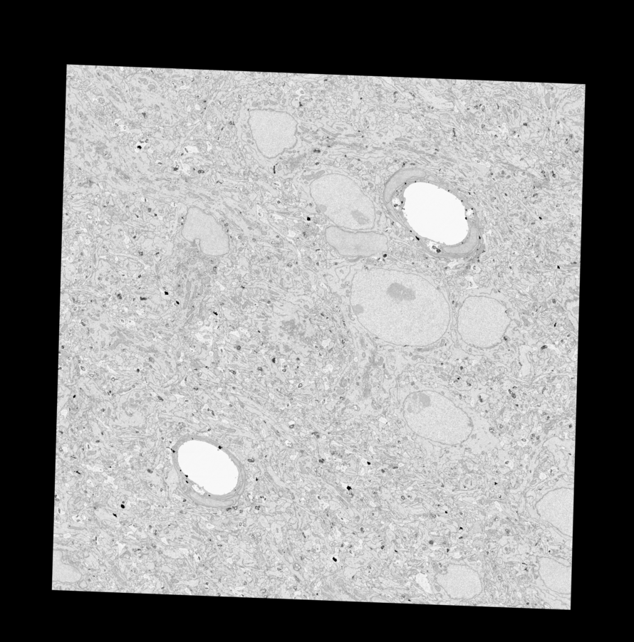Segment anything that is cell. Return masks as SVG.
<instances>
[{"label": "cell", "instance_id": "cell-3", "mask_svg": "<svg viewBox=\"0 0 634 642\" xmlns=\"http://www.w3.org/2000/svg\"><path fill=\"white\" fill-rule=\"evenodd\" d=\"M408 400V425L420 436L444 443L463 441L472 430L471 421L462 411L439 395L421 391L410 394Z\"/></svg>", "mask_w": 634, "mask_h": 642}, {"label": "cell", "instance_id": "cell-4", "mask_svg": "<svg viewBox=\"0 0 634 642\" xmlns=\"http://www.w3.org/2000/svg\"><path fill=\"white\" fill-rule=\"evenodd\" d=\"M510 318L498 300L487 297H469L459 310V334L469 344L489 348L502 342Z\"/></svg>", "mask_w": 634, "mask_h": 642}, {"label": "cell", "instance_id": "cell-1", "mask_svg": "<svg viewBox=\"0 0 634 642\" xmlns=\"http://www.w3.org/2000/svg\"><path fill=\"white\" fill-rule=\"evenodd\" d=\"M434 288L423 278L394 270L373 268L358 271L353 280L352 305L365 327L378 322L370 330L381 337L385 327H399L398 322H428L435 304L423 302L422 293ZM405 326L407 327L406 324Z\"/></svg>", "mask_w": 634, "mask_h": 642}, {"label": "cell", "instance_id": "cell-8", "mask_svg": "<svg viewBox=\"0 0 634 642\" xmlns=\"http://www.w3.org/2000/svg\"><path fill=\"white\" fill-rule=\"evenodd\" d=\"M538 562L539 574L548 589L558 594H571V566L548 557H540Z\"/></svg>", "mask_w": 634, "mask_h": 642}, {"label": "cell", "instance_id": "cell-5", "mask_svg": "<svg viewBox=\"0 0 634 642\" xmlns=\"http://www.w3.org/2000/svg\"><path fill=\"white\" fill-rule=\"evenodd\" d=\"M249 124L260 151L273 157L296 143V122L289 114L274 110L251 112Z\"/></svg>", "mask_w": 634, "mask_h": 642}, {"label": "cell", "instance_id": "cell-6", "mask_svg": "<svg viewBox=\"0 0 634 642\" xmlns=\"http://www.w3.org/2000/svg\"><path fill=\"white\" fill-rule=\"evenodd\" d=\"M325 237L343 256H370L388 249L387 237L373 231H352L330 226L325 231Z\"/></svg>", "mask_w": 634, "mask_h": 642}, {"label": "cell", "instance_id": "cell-7", "mask_svg": "<svg viewBox=\"0 0 634 642\" xmlns=\"http://www.w3.org/2000/svg\"><path fill=\"white\" fill-rule=\"evenodd\" d=\"M574 490L559 488L546 493L536 503L540 518L570 537H573Z\"/></svg>", "mask_w": 634, "mask_h": 642}, {"label": "cell", "instance_id": "cell-2", "mask_svg": "<svg viewBox=\"0 0 634 642\" xmlns=\"http://www.w3.org/2000/svg\"><path fill=\"white\" fill-rule=\"evenodd\" d=\"M310 194L318 209L334 226L352 231L373 228L375 206L350 177L336 173L322 175L311 183Z\"/></svg>", "mask_w": 634, "mask_h": 642}]
</instances>
